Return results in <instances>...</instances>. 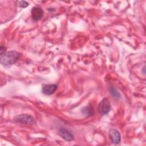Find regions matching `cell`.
<instances>
[{
  "mask_svg": "<svg viewBox=\"0 0 146 146\" xmlns=\"http://www.w3.org/2000/svg\"><path fill=\"white\" fill-rule=\"evenodd\" d=\"M20 55V54L15 51L6 52L1 55V63L6 67L11 66L18 60Z\"/></svg>",
  "mask_w": 146,
  "mask_h": 146,
  "instance_id": "6da1fadb",
  "label": "cell"
},
{
  "mask_svg": "<svg viewBox=\"0 0 146 146\" xmlns=\"http://www.w3.org/2000/svg\"><path fill=\"white\" fill-rule=\"evenodd\" d=\"M14 120L17 123L33 125L35 124V121L34 117L28 114H21L19 115H17L14 117Z\"/></svg>",
  "mask_w": 146,
  "mask_h": 146,
  "instance_id": "7a4b0ae2",
  "label": "cell"
},
{
  "mask_svg": "<svg viewBox=\"0 0 146 146\" xmlns=\"http://www.w3.org/2000/svg\"><path fill=\"white\" fill-rule=\"evenodd\" d=\"M111 110V106L108 99L104 98L99 103L98 107V112L102 115L107 114Z\"/></svg>",
  "mask_w": 146,
  "mask_h": 146,
  "instance_id": "3957f363",
  "label": "cell"
},
{
  "mask_svg": "<svg viewBox=\"0 0 146 146\" xmlns=\"http://www.w3.org/2000/svg\"><path fill=\"white\" fill-rule=\"evenodd\" d=\"M109 136L111 141L114 144H117L121 141L120 133L116 129H111L109 131Z\"/></svg>",
  "mask_w": 146,
  "mask_h": 146,
  "instance_id": "277c9868",
  "label": "cell"
},
{
  "mask_svg": "<svg viewBox=\"0 0 146 146\" xmlns=\"http://www.w3.org/2000/svg\"><path fill=\"white\" fill-rule=\"evenodd\" d=\"M58 134L62 138L67 141H71L74 139L73 134L67 129L64 128H60L58 131Z\"/></svg>",
  "mask_w": 146,
  "mask_h": 146,
  "instance_id": "5b68a950",
  "label": "cell"
},
{
  "mask_svg": "<svg viewBox=\"0 0 146 146\" xmlns=\"http://www.w3.org/2000/svg\"><path fill=\"white\" fill-rule=\"evenodd\" d=\"M43 10L39 7H34L31 10V17L34 21L40 19L43 15Z\"/></svg>",
  "mask_w": 146,
  "mask_h": 146,
  "instance_id": "8992f818",
  "label": "cell"
},
{
  "mask_svg": "<svg viewBox=\"0 0 146 146\" xmlns=\"http://www.w3.org/2000/svg\"><path fill=\"white\" fill-rule=\"evenodd\" d=\"M57 89V85L55 84H46L42 88V92L45 95H51Z\"/></svg>",
  "mask_w": 146,
  "mask_h": 146,
  "instance_id": "52a82bcc",
  "label": "cell"
},
{
  "mask_svg": "<svg viewBox=\"0 0 146 146\" xmlns=\"http://www.w3.org/2000/svg\"><path fill=\"white\" fill-rule=\"evenodd\" d=\"M82 112L84 113V115H85L87 116H91L94 114V108L92 106H86L85 107H84L82 110Z\"/></svg>",
  "mask_w": 146,
  "mask_h": 146,
  "instance_id": "ba28073f",
  "label": "cell"
},
{
  "mask_svg": "<svg viewBox=\"0 0 146 146\" xmlns=\"http://www.w3.org/2000/svg\"><path fill=\"white\" fill-rule=\"evenodd\" d=\"M110 92L111 93V94L112 95V96L113 97H116V98H119L120 96V95H119V93L115 90V88H111L110 90Z\"/></svg>",
  "mask_w": 146,
  "mask_h": 146,
  "instance_id": "9c48e42d",
  "label": "cell"
},
{
  "mask_svg": "<svg viewBox=\"0 0 146 146\" xmlns=\"http://www.w3.org/2000/svg\"><path fill=\"white\" fill-rule=\"evenodd\" d=\"M19 6L21 7H23V8H25V7H26L27 6H29V3L26 1H20L19 2Z\"/></svg>",
  "mask_w": 146,
  "mask_h": 146,
  "instance_id": "30bf717a",
  "label": "cell"
},
{
  "mask_svg": "<svg viewBox=\"0 0 146 146\" xmlns=\"http://www.w3.org/2000/svg\"><path fill=\"white\" fill-rule=\"evenodd\" d=\"M6 50V48L5 46H1V55H2L5 52H5Z\"/></svg>",
  "mask_w": 146,
  "mask_h": 146,
  "instance_id": "8fae6325",
  "label": "cell"
}]
</instances>
